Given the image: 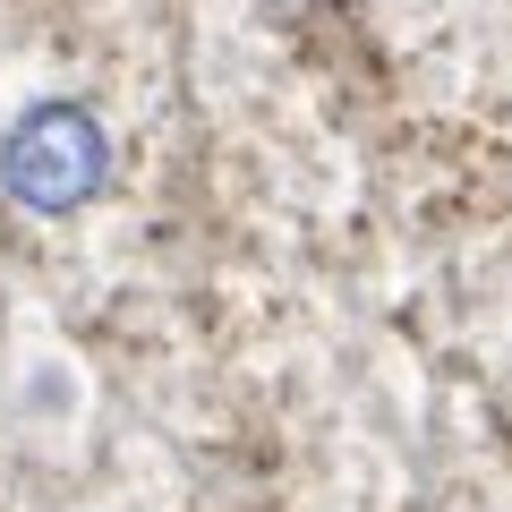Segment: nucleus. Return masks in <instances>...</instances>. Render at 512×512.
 Masks as SVG:
<instances>
[{"label": "nucleus", "mask_w": 512, "mask_h": 512, "mask_svg": "<svg viewBox=\"0 0 512 512\" xmlns=\"http://www.w3.org/2000/svg\"><path fill=\"white\" fill-rule=\"evenodd\" d=\"M111 180V137L86 103H26L0 137V188L26 214H77Z\"/></svg>", "instance_id": "nucleus-1"}]
</instances>
